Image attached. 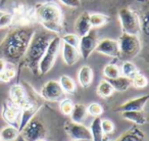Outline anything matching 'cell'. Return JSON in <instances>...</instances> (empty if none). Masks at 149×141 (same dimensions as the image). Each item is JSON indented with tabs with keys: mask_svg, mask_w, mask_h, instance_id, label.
<instances>
[{
	"mask_svg": "<svg viewBox=\"0 0 149 141\" xmlns=\"http://www.w3.org/2000/svg\"><path fill=\"white\" fill-rule=\"evenodd\" d=\"M35 30L31 28H19L8 34L0 45V53L4 60L17 61L24 57Z\"/></svg>",
	"mask_w": 149,
	"mask_h": 141,
	"instance_id": "obj_1",
	"label": "cell"
},
{
	"mask_svg": "<svg viewBox=\"0 0 149 141\" xmlns=\"http://www.w3.org/2000/svg\"><path fill=\"white\" fill-rule=\"evenodd\" d=\"M34 15L47 31L56 34L62 31V11L55 3H39L34 8Z\"/></svg>",
	"mask_w": 149,
	"mask_h": 141,
	"instance_id": "obj_2",
	"label": "cell"
},
{
	"mask_svg": "<svg viewBox=\"0 0 149 141\" xmlns=\"http://www.w3.org/2000/svg\"><path fill=\"white\" fill-rule=\"evenodd\" d=\"M54 35L49 31H37L34 33L25 54L26 62L30 68H38L39 61L44 55Z\"/></svg>",
	"mask_w": 149,
	"mask_h": 141,
	"instance_id": "obj_3",
	"label": "cell"
},
{
	"mask_svg": "<svg viewBox=\"0 0 149 141\" xmlns=\"http://www.w3.org/2000/svg\"><path fill=\"white\" fill-rule=\"evenodd\" d=\"M60 47H61V39H60L59 36H54L50 41L44 55L42 56L41 60L39 61V64H38V68H39L40 73L45 75L51 70L56 60Z\"/></svg>",
	"mask_w": 149,
	"mask_h": 141,
	"instance_id": "obj_4",
	"label": "cell"
},
{
	"mask_svg": "<svg viewBox=\"0 0 149 141\" xmlns=\"http://www.w3.org/2000/svg\"><path fill=\"white\" fill-rule=\"evenodd\" d=\"M118 19L122 26L123 33L130 35H138L141 32L140 17L131 8H120L118 11Z\"/></svg>",
	"mask_w": 149,
	"mask_h": 141,
	"instance_id": "obj_5",
	"label": "cell"
},
{
	"mask_svg": "<svg viewBox=\"0 0 149 141\" xmlns=\"http://www.w3.org/2000/svg\"><path fill=\"white\" fill-rule=\"evenodd\" d=\"M120 55L126 57H135L141 51V41L138 35L123 33L118 40Z\"/></svg>",
	"mask_w": 149,
	"mask_h": 141,
	"instance_id": "obj_6",
	"label": "cell"
},
{
	"mask_svg": "<svg viewBox=\"0 0 149 141\" xmlns=\"http://www.w3.org/2000/svg\"><path fill=\"white\" fill-rule=\"evenodd\" d=\"M21 133L25 141H36L43 139V137L45 136V128L42 122L33 118L24 127Z\"/></svg>",
	"mask_w": 149,
	"mask_h": 141,
	"instance_id": "obj_7",
	"label": "cell"
},
{
	"mask_svg": "<svg viewBox=\"0 0 149 141\" xmlns=\"http://www.w3.org/2000/svg\"><path fill=\"white\" fill-rule=\"evenodd\" d=\"M2 118L9 126L15 127L19 130L22 118V108L10 100H7L2 108Z\"/></svg>",
	"mask_w": 149,
	"mask_h": 141,
	"instance_id": "obj_8",
	"label": "cell"
},
{
	"mask_svg": "<svg viewBox=\"0 0 149 141\" xmlns=\"http://www.w3.org/2000/svg\"><path fill=\"white\" fill-rule=\"evenodd\" d=\"M64 130L68 136L74 141H92L90 130L82 124L68 122L64 125Z\"/></svg>",
	"mask_w": 149,
	"mask_h": 141,
	"instance_id": "obj_9",
	"label": "cell"
},
{
	"mask_svg": "<svg viewBox=\"0 0 149 141\" xmlns=\"http://www.w3.org/2000/svg\"><path fill=\"white\" fill-rule=\"evenodd\" d=\"M9 97H10V101H13L17 106L25 110V108H30L35 106V104L28 98L27 92H26L25 88L23 86L19 85V84H15L10 87L9 89Z\"/></svg>",
	"mask_w": 149,
	"mask_h": 141,
	"instance_id": "obj_10",
	"label": "cell"
},
{
	"mask_svg": "<svg viewBox=\"0 0 149 141\" xmlns=\"http://www.w3.org/2000/svg\"><path fill=\"white\" fill-rule=\"evenodd\" d=\"M97 35L94 30H91L87 35L80 37V43H79V52L80 55L84 59H88L89 56L92 54V52L95 51L96 45H97Z\"/></svg>",
	"mask_w": 149,
	"mask_h": 141,
	"instance_id": "obj_11",
	"label": "cell"
},
{
	"mask_svg": "<svg viewBox=\"0 0 149 141\" xmlns=\"http://www.w3.org/2000/svg\"><path fill=\"white\" fill-rule=\"evenodd\" d=\"M95 51L103 54V55L110 56V57H120V56L118 40L108 39V38L102 39L101 41L98 42Z\"/></svg>",
	"mask_w": 149,
	"mask_h": 141,
	"instance_id": "obj_12",
	"label": "cell"
},
{
	"mask_svg": "<svg viewBox=\"0 0 149 141\" xmlns=\"http://www.w3.org/2000/svg\"><path fill=\"white\" fill-rule=\"evenodd\" d=\"M41 95L44 99L48 100V101H57L62 97L63 91H62L58 81L50 80L42 87Z\"/></svg>",
	"mask_w": 149,
	"mask_h": 141,
	"instance_id": "obj_13",
	"label": "cell"
},
{
	"mask_svg": "<svg viewBox=\"0 0 149 141\" xmlns=\"http://www.w3.org/2000/svg\"><path fill=\"white\" fill-rule=\"evenodd\" d=\"M149 99L148 95H143L140 97L134 98V99H130L127 102L123 103L122 105H120L116 108V112H132V110H143V108L145 107L147 101Z\"/></svg>",
	"mask_w": 149,
	"mask_h": 141,
	"instance_id": "obj_14",
	"label": "cell"
},
{
	"mask_svg": "<svg viewBox=\"0 0 149 141\" xmlns=\"http://www.w3.org/2000/svg\"><path fill=\"white\" fill-rule=\"evenodd\" d=\"M74 30H76V34L79 37H83V36L87 35L92 30L91 24H90V13L88 11L82 13L79 15V17L76 20Z\"/></svg>",
	"mask_w": 149,
	"mask_h": 141,
	"instance_id": "obj_15",
	"label": "cell"
},
{
	"mask_svg": "<svg viewBox=\"0 0 149 141\" xmlns=\"http://www.w3.org/2000/svg\"><path fill=\"white\" fill-rule=\"evenodd\" d=\"M61 54H62V59L68 66H74L76 62H78L80 58V52L79 49L76 47L68 45L66 43L61 42Z\"/></svg>",
	"mask_w": 149,
	"mask_h": 141,
	"instance_id": "obj_16",
	"label": "cell"
},
{
	"mask_svg": "<svg viewBox=\"0 0 149 141\" xmlns=\"http://www.w3.org/2000/svg\"><path fill=\"white\" fill-rule=\"evenodd\" d=\"M78 81L84 88L90 87L93 82V70L89 66H83L78 72Z\"/></svg>",
	"mask_w": 149,
	"mask_h": 141,
	"instance_id": "obj_17",
	"label": "cell"
},
{
	"mask_svg": "<svg viewBox=\"0 0 149 141\" xmlns=\"http://www.w3.org/2000/svg\"><path fill=\"white\" fill-rule=\"evenodd\" d=\"M87 107L84 104L77 103L74 104V107H72V110L70 116L72 122L77 123V124H82L87 118Z\"/></svg>",
	"mask_w": 149,
	"mask_h": 141,
	"instance_id": "obj_18",
	"label": "cell"
},
{
	"mask_svg": "<svg viewBox=\"0 0 149 141\" xmlns=\"http://www.w3.org/2000/svg\"><path fill=\"white\" fill-rule=\"evenodd\" d=\"M123 114V118L125 120H128L130 122L134 123V124L138 125V126H142L147 122V119L145 117L144 112L142 110H132V112H124Z\"/></svg>",
	"mask_w": 149,
	"mask_h": 141,
	"instance_id": "obj_19",
	"label": "cell"
},
{
	"mask_svg": "<svg viewBox=\"0 0 149 141\" xmlns=\"http://www.w3.org/2000/svg\"><path fill=\"white\" fill-rule=\"evenodd\" d=\"M110 83V85L112 86L114 91H126V90L129 89L130 86H132V81L131 79H128V78L124 77V76H118V78H114V79H110L107 80Z\"/></svg>",
	"mask_w": 149,
	"mask_h": 141,
	"instance_id": "obj_20",
	"label": "cell"
},
{
	"mask_svg": "<svg viewBox=\"0 0 149 141\" xmlns=\"http://www.w3.org/2000/svg\"><path fill=\"white\" fill-rule=\"evenodd\" d=\"M118 141H145V135L142 131L135 127L124 133Z\"/></svg>",
	"mask_w": 149,
	"mask_h": 141,
	"instance_id": "obj_21",
	"label": "cell"
},
{
	"mask_svg": "<svg viewBox=\"0 0 149 141\" xmlns=\"http://www.w3.org/2000/svg\"><path fill=\"white\" fill-rule=\"evenodd\" d=\"M89 130L92 136V141H103V133L101 130V119H100V117L94 118Z\"/></svg>",
	"mask_w": 149,
	"mask_h": 141,
	"instance_id": "obj_22",
	"label": "cell"
},
{
	"mask_svg": "<svg viewBox=\"0 0 149 141\" xmlns=\"http://www.w3.org/2000/svg\"><path fill=\"white\" fill-rule=\"evenodd\" d=\"M19 132L17 128L13 126H6L0 131V140L1 141H15L19 138Z\"/></svg>",
	"mask_w": 149,
	"mask_h": 141,
	"instance_id": "obj_23",
	"label": "cell"
},
{
	"mask_svg": "<svg viewBox=\"0 0 149 141\" xmlns=\"http://www.w3.org/2000/svg\"><path fill=\"white\" fill-rule=\"evenodd\" d=\"M58 83H59L63 93L74 94V91H76V89H77L74 81L72 79V78L68 77V76H66V75H62L61 77L59 78Z\"/></svg>",
	"mask_w": 149,
	"mask_h": 141,
	"instance_id": "obj_24",
	"label": "cell"
},
{
	"mask_svg": "<svg viewBox=\"0 0 149 141\" xmlns=\"http://www.w3.org/2000/svg\"><path fill=\"white\" fill-rule=\"evenodd\" d=\"M120 75L131 80L139 73L138 68H137L132 61H129V60L125 61L124 64H122V68H120Z\"/></svg>",
	"mask_w": 149,
	"mask_h": 141,
	"instance_id": "obj_25",
	"label": "cell"
},
{
	"mask_svg": "<svg viewBox=\"0 0 149 141\" xmlns=\"http://www.w3.org/2000/svg\"><path fill=\"white\" fill-rule=\"evenodd\" d=\"M114 92L112 86L110 85V83L107 80H101L97 87V93L100 97L102 98H108L109 96L112 95V93Z\"/></svg>",
	"mask_w": 149,
	"mask_h": 141,
	"instance_id": "obj_26",
	"label": "cell"
},
{
	"mask_svg": "<svg viewBox=\"0 0 149 141\" xmlns=\"http://www.w3.org/2000/svg\"><path fill=\"white\" fill-rule=\"evenodd\" d=\"M109 22V17L101 13H90V24L92 29L93 28H99L106 25Z\"/></svg>",
	"mask_w": 149,
	"mask_h": 141,
	"instance_id": "obj_27",
	"label": "cell"
},
{
	"mask_svg": "<svg viewBox=\"0 0 149 141\" xmlns=\"http://www.w3.org/2000/svg\"><path fill=\"white\" fill-rule=\"evenodd\" d=\"M103 75L107 80L114 79V78H118V76H120V70L116 64H109L104 66Z\"/></svg>",
	"mask_w": 149,
	"mask_h": 141,
	"instance_id": "obj_28",
	"label": "cell"
},
{
	"mask_svg": "<svg viewBox=\"0 0 149 141\" xmlns=\"http://www.w3.org/2000/svg\"><path fill=\"white\" fill-rule=\"evenodd\" d=\"M15 74H17L15 68H13V66H8L6 64L5 68L0 73V82H2V83H7V82H9L10 80H13V78L15 77Z\"/></svg>",
	"mask_w": 149,
	"mask_h": 141,
	"instance_id": "obj_29",
	"label": "cell"
},
{
	"mask_svg": "<svg viewBox=\"0 0 149 141\" xmlns=\"http://www.w3.org/2000/svg\"><path fill=\"white\" fill-rule=\"evenodd\" d=\"M131 81H132L133 87L137 88V89H143V88H145L148 85V80H147V78L141 73L137 74Z\"/></svg>",
	"mask_w": 149,
	"mask_h": 141,
	"instance_id": "obj_30",
	"label": "cell"
},
{
	"mask_svg": "<svg viewBox=\"0 0 149 141\" xmlns=\"http://www.w3.org/2000/svg\"><path fill=\"white\" fill-rule=\"evenodd\" d=\"M60 39H61V42L68 44V45L72 46V47H76V48L79 47L80 37L77 34H65Z\"/></svg>",
	"mask_w": 149,
	"mask_h": 141,
	"instance_id": "obj_31",
	"label": "cell"
},
{
	"mask_svg": "<svg viewBox=\"0 0 149 141\" xmlns=\"http://www.w3.org/2000/svg\"><path fill=\"white\" fill-rule=\"evenodd\" d=\"M72 107H74V102H72L70 99H68V98H64V99L60 100L59 110L63 114H65V116H70V112H72Z\"/></svg>",
	"mask_w": 149,
	"mask_h": 141,
	"instance_id": "obj_32",
	"label": "cell"
},
{
	"mask_svg": "<svg viewBox=\"0 0 149 141\" xmlns=\"http://www.w3.org/2000/svg\"><path fill=\"white\" fill-rule=\"evenodd\" d=\"M13 22V15L10 13H3L0 17V29L9 27Z\"/></svg>",
	"mask_w": 149,
	"mask_h": 141,
	"instance_id": "obj_33",
	"label": "cell"
},
{
	"mask_svg": "<svg viewBox=\"0 0 149 141\" xmlns=\"http://www.w3.org/2000/svg\"><path fill=\"white\" fill-rule=\"evenodd\" d=\"M87 112L93 117H99L103 112V107L97 102H93V103L89 104V106L87 107Z\"/></svg>",
	"mask_w": 149,
	"mask_h": 141,
	"instance_id": "obj_34",
	"label": "cell"
},
{
	"mask_svg": "<svg viewBox=\"0 0 149 141\" xmlns=\"http://www.w3.org/2000/svg\"><path fill=\"white\" fill-rule=\"evenodd\" d=\"M101 130L102 133L105 135L110 134L113 132L114 130V125L110 120H101Z\"/></svg>",
	"mask_w": 149,
	"mask_h": 141,
	"instance_id": "obj_35",
	"label": "cell"
},
{
	"mask_svg": "<svg viewBox=\"0 0 149 141\" xmlns=\"http://www.w3.org/2000/svg\"><path fill=\"white\" fill-rule=\"evenodd\" d=\"M61 4L70 8H78L81 5V0H58Z\"/></svg>",
	"mask_w": 149,
	"mask_h": 141,
	"instance_id": "obj_36",
	"label": "cell"
},
{
	"mask_svg": "<svg viewBox=\"0 0 149 141\" xmlns=\"http://www.w3.org/2000/svg\"><path fill=\"white\" fill-rule=\"evenodd\" d=\"M140 27H141V31H143L146 35H148L149 24H148V15L147 13H145L142 19H140Z\"/></svg>",
	"mask_w": 149,
	"mask_h": 141,
	"instance_id": "obj_37",
	"label": "cell"
},
{
	"mask_svg": "<svg viewBox=\"0 0 149 141\" xmlns=\"http://www.w3.org/2000/svg\"><path fill=\"white\" fill-rule=\"evenodd\" d=\"M6 60H4L3 58H0V73L2 72L3 70L5 68V66H6Z\"/></svg>",
	"mask_w": 149,
	"mask_h": 141,
	"instance_id": "obj_38",
	"label": "cell"
},
{
	"mask_svg": "<svg viewBox=\"0 0 149 141\" xmlns=\"http://www.w3.org/2000/svg\"><path fill=\"white\" fill-rule=\"evenodd\" d=\"M36 141H45L44 139H39V140H36Z\"/></svg>",
	"mask_w": 149,
	"mask_h": 141,
	"instance_id": "obj_39",
	"label": "cell"
},
{
	"mask_svg": "<svg viewBox=\"0 0 149 141\" xmlns=\"http://www.w3.org/2000/svg\"><path fill=\"white\" fill-rule=\"evenodd\" d=\"M2 13H3V11H0V17H1V15H2Z\"/></svg>",
	"mask_w": 149,
	"mask_h": 141,
	"instance_id": "obj_40",
	"label": "cell"
},
{
	"mask_svg": "<svg viewBox=\"0 0 149 141\" xmlns=\"http://www.w3.org/2000/svg\"><path fill=\"white\" fill-rule=\"evenodd\" d=\"M0 141H1V140H0Z\"/></svg>",
	"mask_w": 149,
	"mask_h": 141,
	"instance_id": "obj_41",
	"label": "cell"
},
{
	"mask_svg": "<svg viewBox=\"0 0 149 141\" xmlns=\"http://www.w3.org/2000/svg\"></svg>",
	"mask_w": 149,
	"mask_h": 141,
	"instance_id": "obj_42",
	"label": "cell"
}]
</instances>
